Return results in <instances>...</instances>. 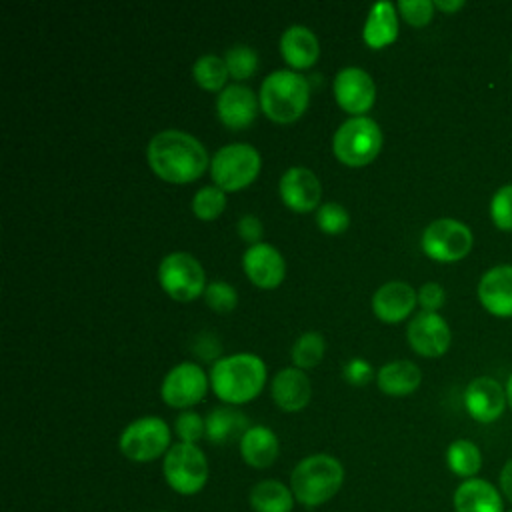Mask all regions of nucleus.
Here are the masks:
<instances>
[{
    "label": "nucleus",
    "mask_w": 512,
    "mask_h": 512,
    "mask_svg": "<svg viewBox=\"0 0 512 512\" xmlns=\"http://www.w3.org/2000/svg\"><path fill=\"white\" fill-rule=\"evenodd\" d=\"M146 156L152 172L172 184L198 180L212 160L198 138L176 128L154 134L148 142Z\"/></svg>",
    "instance_id": "f257e3e1"
},
{
    "label": "nucleus",
    "mask_w": 512,
    "mask_h": 512,
    "mask_svg": "<svg viewBox=\"0 0 512 512\" xmlns=\"http://www.w3.org/2000/svg\"><path fill=\"white\" fill-rule=\"evenodd\" d=\"M266 384V364L260 356L238 352L214 362L210 370V386L214 394L228 406L254 400Z\"/></svg>",
    "instance_id": "f03ea898"
},
{
    "label": "nucleus",
    "mask_w": 512,
    "mask_h": 512,
    "mask_svg": "<svg viewBox=\"0 0 512 512\" xmlns=\"http://www.w3.org/2000/svg\"><path fill=\"white\" fill-rule=\"evenodd\" d=\"M344 484V466L332 454H310L302 458L292 474L290 488L296 504L304 508H318L332 500Z\"/></svg>",
    "instance_id": "7ed1b4c3"
},
{
    "label": "nucleus",
    "mask_w": 512,
    "mask_h": 512,
    "mask_svg": "<svg viewBox=\"0 0 512 512\" xmlns=\"http://www.w3.org/2000/svg\"><path fill=\"white\" fill-rule=\"evenodd\" d=\"M258 102L266 118L278 124L294 122L308 108L310 84L294 70H274L262 80Z\"/></svg>",
    "instance_id": "20e7f679"
},
{
    "label": "nucleus",
    "mask_w": 512,
    "mask_h": 512,
    "mask_svg": "<svg viewBox=\"0 0 512 512\" xmlns=\"http://www.w3.org/2000/svg\"><path fill=\"white\" fill-rule=\"evenodd\" d=\"M382 130L370 116H352L336 128L332 152L346 166L360 168L370 164L382 150Z\"/></svg>",
    "instance_id": "39448f33"
},
{
    "label": "nucleus",
    "mask_w": 512,
    "mask_h": 512,
    "mask_svg": "<svg viewBox=\"0 0 512 512\" xmlns=\"http://www.w3.org/2000/svg\"><path fill=\"white\" fill-rule=\"evenodd\" d=\"M162 474L170 490L180 496H194L204 490L210 466L198 444L176 442L162 458Z\"/></svg>",
    "instance_id": "423d86ee"
},
{
    "label": "nucleus",
    "mask_w": 512,
    "mask_h": 512,
    "mask_svg": "<svg viewBox=\"0 0 512 512\" xmlns=\"http://www.w3.org/2000/svg\"><path fill=\"white\" fill-rule=\"evenodd\" d=\"M262 168L260 152L246 142L222 146L210 160V176L214 186L224 192H236L252 184Z\"/></svg>",
    "instance_id": "0eeeda50"
},
{
    "label": "nucleus",
    "mask_w": 512,
    "mask_h": 512,
    "mask_svg": "<svg viewBox=\"0 0 512 512\" xmlns=\"http://www.w3.org/2000/svg\"><path fill=\"white\" fill-rule=\"evenodd\" d=\"M172 446L170 426L158 416H142L132 420L118 438V448L124 458L144 464L164 458Z\"/></svg>",
    "instance_id": "6e6552de"
},
{
    "label": "nucleus",
    "mask_w": 512,
    "mask_h": 512,
    "mask_svg": "<svg viewBox=\"0 0 512 512\" xmlns=\"http://www.w3.org/2000/svg\"><path fill=\"white\" fill-rule=\"evenodd\" d=\"M158 282L176 302H190L208 286L202 264L188 252L166 254L158 266Z\"/></svg>",
    "instance_id": "1a4fd4ad"
},
{
    "label": "nucleus",
    "mask_w": 512,
    "mask_h": 512,
    "mask_svg": "<svg viewBox=\"0 0 512 512\" xmlns=\"http://www.w3.org/2000/svg\"><path fill=\"white\" fill-rule=\"evenodd\" d=\"M420 244L424 254L436 262H458L472 250L474 236L464 222L438 218L424 228Z\"/></svg>",
    "instance_id": "9d476101"
},
{
    "label": "nucleus",
    "mask_w": 512,
    "mask_h": 512,
    "mask_svg": "<svg viewBox=\"0 0 512 512\" xmlns=\"http://www.w3.org/2000/svg\"><path fill=\"white\" fill-rule=\"evenodd\" d=\"M208 376L194 362H180L164 376L160 384L162 400L172 408H190L204 400L208 392Z\"/></svg>",
    "instance_id": "9b49d317"
},
{
    "label": "nucleus",
    "mask_w": 512,
    "mask_h": 512,
    "mask_svg": "<svg viewBox=\"0 0 512 512\" xmlns=\"http://www.w3.org/2000/svg\"><path fill=\"white\" fill-rule=\"evenodd\" d=\"M332 90L338 106L352 116H364V112H368L376 100L372 76L358 66L342 68L334 76Z\"/></svg>",
    "instance_id": "f8f14e48"
},
{
    "label": "nucleus",
    "mask_w": 512,
    "mask_h": 512,
    "mask_svg": "<svg viewBox=\"0 0 512 512\" xmlns=\"http://www.w3.org/2000/svg\"><path fill=\"white\" fill-rule=\"evenodd\" d=\"M406 338L416 354L424 358H438L450 348L452 332L438 312L422 310L408 322Z\"/></svg>",
    "instance_id": "ddd939ff"
},
{
    "label": "nucleus",
    "mask_w": 512,
    "mask_h": 512,
    "mask_svg": "<svg viewBox=\"0 0 512 512\" xmlns=\"http://www.w3.org/2000/svg\"><path fill=\"white\" fill-rule=\"evenodd\" d=\"M506 404V388L490 376L474 378L464 390L466 412L480 424L496 422L504 414Z\"/></svg>",
    "instance_id": "4468645a"
},
{
    "label": "nucleus",
    "mask_w": 512,
    "mask_h": 512,
    "mask_svg": "<svg viewBox=\"0 0 512 512\" xmlns=\"http://www.w3.org/2000/svg\"><path fill=\"white\" fill-rule=\"evenodd\" d=\"M278 190L284 206L294 212H312L320 208L322 184L310 168H304V166L288 168L280 178Z\"/></svg>",
    "instance_id": "2eb2a0df"
},
{
    "label": "nucleus",
    "mask_w": 512,
    "mask_h": 512,
    "mask_svg": "<svg viewBox=\"0 0 512 512\" xmlns=\"http://www.w3.org/2000/svg\"><path fill=\"white\" fill-rule=\"evenodd\" d=\"M242 268L248 280L262 290H272L280 286L286 276V262L282 254L268 242L248 246L242 256Z\"/></svg>",
    "instance_id": "dca6fc26"
},
{
    "label": "nucleus",
    "mask_w": 512,
    "mask_h": 512,
    "mask_svg": "<svg viewBox=\"0 0 512 512\" xmlns=\"http://www.w3.org/2000/svg\"><path fill=\"white\" fill-rule=\"evenodd\" d=\"M260 102L256 94L244 84H228L216 100V114L220 122L230 130L248 128L258 114Z\"/></svg>",
    "instance_id": "f3484780"
},
{
    "label": "nucleus",
    "mask_w": 512,
    "mask_h": 512,
    "mask_svg": "<svg viewBox=\"0 0 512 512\" xmlns=\"http://www.w3.org/2000/svg\"><path fill=\"white\" fill-rule=\"evenodd\" d=\"M418 304V292L402 280H390L382 284L372 296V310L378 320L386 324H398L406 320Z\"/></svg>",
    "instance_id": "a211bd4d"
},
{
    "label": "nucleus",
    "mask_w": 512,
    "mask_h": 512,
    "mask_svg": "<svg viewBox=\"0 0 512 512\" xmlns=\"http://www.w3.org/2000/svg\"><path fill=\"white\" fill-rule=\"evenodd\" d=\"M478 300L494 316H512V264H498L482 274Z\"/></svg>",
    "instance_id": "6ab92c4d"
},
{
    "label": "nucleus",
    "mask_w": 512,
    "mask_h": 512,
    "mask_svg": "<svg viewBox=\"0 0 512 512\" xmlns=\"http://www.w3.org/2000/svg\"><path fill=\"white\" fill-rule=\"evenodd\" d=\"M452 506L454 512H506L500 488L478 476L456 486Z\"/></svg>",
    "instance_id": "aec40b11"
},
{
    "label": "nucleus",
    "mask_w": 512,
    "mask_h": 512,
    "mask_svg": "<svg viewBox=\"0 0 512 512\" xmlns=\"http://www.w3.org/2000/svg\"><path fill=\"white\" fill-rule=\"evenodd\" d=\"M270 394L274 404L284 412H298L308 406L312 398L310 378L300 368H282L272 378Z\"/></svg>",
    "instance_id": "412c9836"
},
{
    "label": "nucleus",
    "mask_w": 512,
    "mask_h": 512,
    "mask_svg": "<svg viewBox=\"0 0 512 512\" xmlns=\"http://www.w3.org/2000/svg\"><path fill=\"white\" fill-rule=\"evenodd\" d=\"M280 52L284 62L294 70H306L312 64H316L320 56V44L316 34L302 26L294 24L288 26L280 38Z\"/></svg>",
    "instance_id": "4be33fe9"
},
{
    "label": "nucleus",
    "mask_w": 512,
    "mask_h": 512,
    "mask_svg": "<svg viewBox=\"0 0 512 512\" xmlns=\"http://www.w3.org/2000/svg\"><path fill=\"white\" fill-rule=\"evenodd\" d=\"M238 444L242 460L256 470L272 466L280 454V442L276 432L264 424L250 426Z\"/></svg>",
    "instance_id": "5701e85b"
},
{
    "label": "nucleus",
    "mask_w": 512,
    "mask_h": 512,
    "mask_svg": "<svg viewBox=\"0 0 512 512\" xmlns=\"http://www.w3.org/2000/svg\"><path fill=\"white\" fill-rule=\"evenodd\" d=\"M362 38L368 48L380 50L398 38V8L396 4L384 0L376 2L364 22Z\"/></svg>",
    "instance_id": "b1692460"
},
{
    "label": "nucleus",
    "mask_w": 512,
    "mask_h": 512,
    "mask_svg": "<svg viewBox=\"0 0 512 512\" xmlns=\"http://www.w3.org/2000/svg\"><path fill=\"white\" fill-rule=\"evenodd\" d=\"M422 382L420 368L410 360H392L380 366L376 374L378 388L388 396H408Z\"/></svg>",
    "instance_id": "393cba45"
},
{
    "label": "nucleus",
    "mask_w": 512,
    "mask_h": 512,
    "mask_svg": "<svg viewBox=\"0 0 512 512\" xmlns=\"http://www.w3.org/2000/svg\"><path fill=\"white\" fill-rule=\"evenodd\" d=\"M248 504L254 512H292L296 498L290 484L266 478L250 488Z\"/></svg>",
    "instance_id": "a878e982"
},
{
    "label": "nucleus",
    "mask_w": 512,
    "mask_h": 512,
    "mask_svg": "<svg viewBox=\"0 0 512 512\" xmlns=\"http://www.w3.org/2000/svg\"><path fill=\"white\" fill-rule=\"evenodd\" d=\"M250 428V422L244 412L232 406H218L206 416V438L212 444H230L240 442L244 432Z\"/></svg>",
    "instance_id": "bb28decb"
},
{
    "label": "nucleus",
    "mask_w": 512,
    "mask_h": 512,
    "mask_svg": "<svg viewBox=\"0 0 512 512\" xmlns=\"http://www.w3.org/2000/svg\"><path fill=\"white\" fill-rule=\"evenodd\" d=\"M446 466L462 480L476 478L482 468V452L472 440L458 438L446 448Z\"/></svg>",
    "instance_id": "cd10ccee"
},
{
    "label": "nucleus",
    "mask_w": 512,
    "mask_h": 512,
    "mask_svg": "<svg viewBox=\"0 0 512 512\" xmlns=\"http://www.w3.org/2000/svg\"><path fill=\"white\" fill-rule=\"evenodd\" d=\"M192 76L200 88L210 92H222L230 74L224 58L216 54H204L192 64Z\"/></svg>",
    "instance_id": "c85d7f7f"
},
{
    "label": "nucleus",
    "mask_w": 512,
    "mask_h": 512,
    "mask_svg": "<svg viewBox=\"0 0 512 512\" xmlns=\"http://www.w3.org/2000/svg\"><path fill=\"white\" fill-rule=\"evenodd\" d=\"M324 336L320 332H304L302 336H298V340L292 344V362L296 368L300 370H308L314 368L322 362L324 358Z\"/></svg>",
    "instance_id": "c756f323"
},
{
    "label": "nucleus",
    "mask_w": 512,
    "mask_h": 512,
    "mask_svg": "<svg viewBox=\"0 0 512 512\" xmlns=\"http://www.w3.org/2000/svg\"><path fill=\"white\" fill-rule=\"evenodd\" d=\"M224 62L234 80H246L258 70V54L248 44H234L226 50Z\"/></svg>",
    "instance_id": "7c9ffc66"
},
{
    "label": "nucleus",
    "mask_w": 512,
    "mask_h": 512,
    "mask_svg": "<svg viewBox=\"0 0 512 512\" xmlns=\"http://www.w3.org/2000/svg\"><path fill=\"white\" fill-rule=\"evenodd\" d=\"M226 208V192L218 186H202L192 196V212L200 220H214Z\"/></svg>",
    "instance_id": "2f4dec72"
},
{
    "label": "nucleus",
    "mask_w": 512,
    "mask_h": 512,
    "mask_svg": "<svg viewBox=\"0 0 512 512\" xmlns=\"http://www.w3.org/2000/svg\"><path fill=\"white\" fill-rule=\"evenodd\" d=\"M316 224L326 234H340L350 226V214L342 204L326 202L316 210Z\"/></svg>",
    "instance_id": "473e14b6"
},
{
    "label": "nucleus",
    "mask_w": 512,
    "mask_h": 512,
    "mask_svg": "<svg viewBox=\"0 0 512 512\" xmlns=\"http://www.w3.org/2000/svg\"><path fill=\"white\" fill-rule=\"evenodd\" d=\"M174 432L180 442L198 444L202 438H206V418H202L198 412L182 410L174 420Z\"/></svg>",
    "instance_id": "72a5a7b5"
},
{
    "label": "nucleus",
    "mask_w": 512,
    "mask_h": 512,
    "mask_svg": "<svg viewBox=\"0 0 512 512\" xmlns=\"http://www.w3.org/2000/svg\"><path fill=\"white\" fill-rule=\"evenodd\" d=\"M204 300H206V304H208L212 310H216V312H220V314H226V312H230V310L236 308V304H238V292H236V288H234L232 284H228V282H224V280H214V282H210V284L206 286V290H204Z\"/></svg>",
    "instance_id": "f704fd0d"
},
{
    "label": "nucleus",
    "mask_w": 512,
    "mask_h": 512,
    "mask_svg": "<svg viewBox=\"0 0 512 512\" xmlns=\"http://www.w3.org/2000/svg\"><path fill=\"white\" fill-rule=\"evenodd\" d=\"M490 218L498 230L512 232V184L500 186L490 200Z\"/></svg>",
    "instance_id": "c9c22d12"
},
{
    "label": "nucleus",
    "mask_w": 512,
    "mask_h": 512,
    "mask_svg": "<svg viewBox=\"0 0 512 512\" xmlns=\"http://www.w3.org/2000/svg\"><path fill=\"white\" fill-rule=\"evenodd\" d=\"M396 8L412 26H426L434 16V2L430 0H400Z\"/></svg>",
    "instance_id": "e433bc0d"
},
{
    "label": "nucleus",
    "mask_w": 512,
    "mask_h": 512,
    "mask_svg": "<svg viewBox=\"0 0 512 512\" xmlns=\"http://www.w3.org/2000/svg\"><path fill=\"white\" fill-rule=\"evenodd\" d=\"M446 292L438 282H426L418 290V304L426 312H438L444 306Z\"/></svg>",
    "instance_id": "4c0bfd02"
},
{
    "label": "nucleus",
    "mask_w": 512,
    "mask_h": 512,
    "mask_svg": "<svg viewBox=\"0 0 512 512\" xmlns=\"http://www.w3.org/2000/svg\"><path fill=\"white\" fill-rule=\"evenodd\" d=\"M372 378V366L364 358H352L344 366V380L352 386H364Z\"/></svg>",
    "instance_id": "58836bf2"
},
{
    "label": "nucleus",
    "mask_w": 512,
    "mask_h": 512,
    "mask_svg": "<svg viewBox=\"0 0 512 512\" xmlns=\"http://www.w3.org/2000/svg\"><path fill=\"white\" fill-rule=\"evenodd\" d=\"M236 230H238V236L248 242L250 246L252 244H258L262 240V234H264V228H262V222L258 216L254 214H244L240 216L238 224H236Z\"/></svg>",
    "instance_id": "ea45409f"
},
{
    "label": "nucleus",
    "mask_w": 512,
    "mask_h": 512,
    "mask_svg": "<svg viewBox=\"0 0 512 512\" xmlns=\"http://www.w3.org/2000/svg\"><path fill=\"white\" fill-rule=\"evenodd\" d=\"M196 352L198 356H202L204 360H212L214 356L220 354V344L212 334H202L196 342Z\"/></svg>",
    "instance_id": "a19ab883"
},
{
    "label": "nucleus",
    "mask_w": 512,
    "mask_h": 512,
    "mask_svg": "<svg viewBox=\"0 0 512 512\" xmlns=\"http://www.w3.org/2000/svg\"><path fill=\"white\" fill-rule=\"evenodd\" d=\"M498 488H500L504 500L512 504V458H510V460L502 466V470H500Z\"/></svg>",
    "instance_id": "79ce46f5"
},
{
    "label": "nucleus",
    "mask_w": 512,
    "mask_h": 512,
    "mask_svg": "<svg viewBox=\"0 0 512 512\" xmlns=\"http://www.w3.org/2000/svg\"><path fill=\"white\" fill-rule=\"evenodd\" d=\"M434 8L442 10V12H456L460 8H464V0H436L434 2Z\"/></svg>",
    "instance_id": "37998d69"
},
{
    "label": "nucleus",
    "mask_w": 512,
    "mask_h": 512,
    "mask_svg": "<svg viewBox=\"0 0 512 512\" xmlns=\"http://www.w3.org/2000/svg\"><path fill=\"white\" fill-rule=\"evenodd\" d=\"M506 400H508V406L512 408V374H510V378L506 382Z\"/></svg>",
    "instance_id": "c03bdc74"
},
{
    "label": "nucleus",
    "mask_w": 512,
    "mask_h": 512,
    "mask_svg": "<svg viewBox=\"0 0 512 512\" xmlns=\"http://www.w3.org/2000/svg\"><path fill=\"white\" fill-rule=\"evenodd\" d=\"M506 512H512V508H510V510H506Z\"/></svg>",
    "instance_id": "a18cd8bd"
},
{
    "label": "nucleus",
    "mask_w": 512,
    "mask_h": 512,
    "mask_svg": "<svg viewBox=\"0 0 512 512\" xmlns=\"http://www.w3.org/2000/svg\"><path fill=\"white\" fill-rule=\"evenodd\" d=\"M160 512H166V510H160Z\"/></svg>",
    "instance_id": "49530a36"
}]
</instances>
